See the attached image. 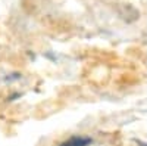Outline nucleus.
<instances>
[{
	"mask_svg": "<svg viewBox=\"0 0 147 146\" xmlns=\"http://www.w3.org/2000/svg\"><path fill=\"white\" fill-rule=\"evenodd\" d=\"M91 143V139L87 136H72L59 146H88Z\"/></svg>",
	"mask_w": 147,
	"mask_h": 146,
	"instance_id": "f257e3e1",
	"label": "nucleus"
}]
</instances>
